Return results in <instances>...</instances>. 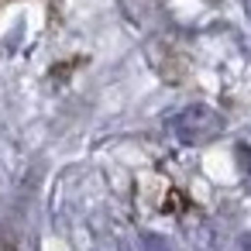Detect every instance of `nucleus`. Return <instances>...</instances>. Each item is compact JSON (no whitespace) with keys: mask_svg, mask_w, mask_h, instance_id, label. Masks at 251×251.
Instances as JSON below:
<instances>
[{"mask_svg":"<svg viewBox=\"0 0 251 251\" xmlns=\"http://www.w3.org/2000/svg\"><path fill=\"white\" fill-rule=\"evenodd\" d=\"M220 127H224V121L210 107H189L172 121V131L182 141H210V138L220 134Z\"/></svg>","mask_w":251,"mask_h":251,"instance_id":"1","label":"nucleus"},{"mask_svg":"<svg viewBox=\"0 0 251 251\" xmlns=\"http://www.w3.org/2000/svg\"><path fill=\"white\" fill-rule=\"evenodd\" d=\"M145 251H169V248H165L162 237H151V234H148V237H145Z\"/></svg>","mask_w":251,"mask_h":251,"instance_id":"2","label":"nucleus"}]
</instances>
